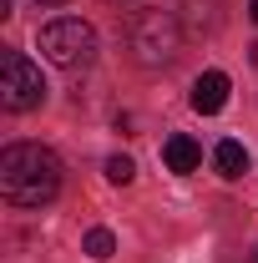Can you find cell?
Listing matches in <instances>:
<instances>
[{"mask_svg": "<svg viewBox=\"0 0 258 263\" xmlns=\"http://www.w3.org/2000/svg\"><path fill=\"white\" fill-rule=\"evenodd\" d=\"M0 193L10 208H46L61 193V157L41 142H10L0 152Z\"/></svg>", "mask_w": 258, "mask_h": 263, "instance_id": "cell-1", "label": "cell"}, {"mask_svg": "<svg viewBox=\"0 0 258 263\" xmlns=\"http://www.w3.org/2000/svg\"><path fill=\"white\" fill-rule=\"evenodd\" d=\"M132 56H137V66H167L172 56H177V46H182V26H177V15L172 10H137L132 15Z\"/></svg>", "mask_w": 258, "mask_h": 263, "instance_id": "cell-2", "label": "cell"}, {"mask_svg": "<svg viewBox=\"0 0 258 263\" xmlns=\"http://www.w3.org/2000/svg\"><path fill=\"white\" fill-rule=\"evenodd\" d=\"M41 56L61 71H81V66L97 61V31L76 15H61V21H46L41 26Z\"/></svg>", "mask_w": 258, "mask_h": 263, "instance_id": "cell-3", "label": "cell"}, {"mask_svg": "<svg viewBox=\"0 0 258 263\" xmlns=\"http://www.w3.org/2000/svg\"><path fill=\"white\" fill-rule=\"evenodd\" d=\"M46 101V76L41 66L26 61L21 51H5L0 56V106L5 111H31Z\"/></svg>", "mask_w": 258, "mask_h": 263, "instance_id": "cell-4", "label": "cell"}, {"mask_svg": "<svg viewBox=\"0 0 258 263\" xmlns=\"http://www.w3.org/2000/svg\"><path fill=\"white\" fill-rule=\"evenodd\" d=\"M223 106H228V76L223 71H202L193 81V111L213 117V111H223Z\"/></svg>", "mask_w": 258, "mask_h": 263, "instance_id": "cell-5", "label": "cell"}, {"mask_svg": "<svg viewBox=\"0 0 258 263\" xmlns=\"http://www.w3.org/2000/svg\"><path fill=\"white\" fill-rule=\"evenodd\" d=\"M162 162L172 167V172H197V162H202V147H197L188 132H177V137H167V142H162Z\"/></svg>", "mask_w": 258, "mask_h": 263, "instance_id": "cell-6", "label": "cell"}, {"mask_svg": "<svg viewBox=\"0 0 258 263\" xmlns=\"http://www.w3.org/2000/svg\"><path fill=\"white\" fill-rule=\"evenodd\" d=\"M213 162H218V172H223V177H243V172H248V152H243V142L223 137V142L213 147Z\"/></svg>", "mask_w": 258, "mask_h": 263, "instance_id": "cell-7", "label": "cell"}, {"mask_svg": "<svg viewBox=\"0 0 258 263\" xmlns=\"http://www.w3.org/2000/svg\"><path fill=\"white\" fill-rule=\"evenodd\" d=\"M86 253H91V258H112V253H117V238L106 228H91L86 233Z\"/></svg>", "mask_w": 258, "mask_h": 263, "instance_id": "cell-8", "label": "cell"}, {"mask_svg": "<svg viewBox=\"0 0 258 263\" xmlns=\"http://www.w3.org/2000/svg\"><path fill=\"white\" fill-rule=\"evenodd\" d=\"M106 177H112L117 187H127L132 177H137V167H132V157H122V152H117V157H106Z\"/></svg>", "mask_w": 258, "mask_h": 263, "instance_id": "cell-9", "label": "cell"}, {"mask_svg": "<svg viewBox=\"0 0 258 263\" xmlns=\"http://www.w3.org/2000/svg\"><path fill=\"white\" fill-rule=\"evenodd\" d=\"M248 15H253V21H258V0H248Z\"/></svg>", "mask_w": 258, "mask_h": 263, "instance_id": "cell-10", "label": "cell"}, {"mask_svg": "<svg viewBox=\"0 0 258 263\" xmlns=\"http://www.w3.org/2000/svg\"><path fill=\"white\" fill-rule=\"evenodd\" d=\"M41 5H61V0H41Z\"/></svg>", "mask_w": 258, "mask_h": 263, "instance_id": "cell-11", "label": "cell"}, {"mask_svg": "<svg viewBox=\"0 0 258 263\" xmlns=\"http://www.w3.org/2000/svg\"><path fill=\"white\" fill-rule=\"evenodd\" d=\"M253 263H258V248H253Z\"/></svg>", "mask_w": 258, "mask_h": 263, "instance_id": "cell-12", "label": "cell"}]
</instances>
